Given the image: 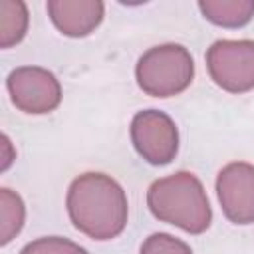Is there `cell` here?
Returning <instances> with one entry per match:
<instances>
[{"mask_svg": "<svg viewBox=\"0 0 254 254\" xmlns=\"http://www.w3.org/2000/svg\"><path fill=\"white\" fill-rule=\"evenodd\" d=\"M131 141L137 153L151 165H167L179 151L177 125L159 109H145L133 117Z\"/></svg>", "mask_w": 254, "mask_h": 254, "instance_id": "cell-6", "label": "cell"}, {"mask_svg": "<svg viewBox=\"0 0 254 254\" xmlns=\"http://www.w3.org/2000/svg\"><path fill=\"white\" fill-rule=\"evenodd\" d=\"M46 10L52 24L69 38L89 36L103 20V2L99 0H50Z\"/></svg>", "mask_w": 254, "mask_h": 254, "instance_id": "cell-8", "label": "cell"}, {"mask_svg": "<svg viewBox=\"0 0 254 254\" xmlns=\"http://www.w3.org/2000/svg\"><path fill=\"white\" fill-rule=\"evenodd\" d=\"M28 8L22 0H0V46L12 48L28 32Z\"/></svg>", "mask_w": 254, "mask_h": 254, "instance_id": "cell-10", "label": "cell"}, {"mask_svg": "<svg viewBox=\"0 0 254 254\" xmlns=\"http://www.w3.org/2000/svg\"><path fill=\"white\" fill-rule=\"evenodd\" d=\"M20 254H89L83 246L62 238V236H42L28 242Z\"/></svg>", "mask_w": 254, "mask_h": 254, "instance_id": "cell-12", "label": "cell"}, {"mask_svg": "<svg viewBox=\"0 0 254 254\" xmlns=\"http://www.w3.org/2000/svg\"><path fill=\"white\" fill-rule=\"evenodd\" d=\"M6 87L12 103L24 113H50L62 101V85L58 77L38 65H24L10 71Z\"/></svg>", "mask_w": 254, "mask_h": 254, "instance_id": "cell-5", "label": "cell"}, {"mask_svg": "<svg viewBox=\"0 0 254 254\" xmlns=\"http://www.w3.org/2000/svg\"><path fill=\"white\" fill-rule=\"evenodd\" d=\"M26 206L18 192L10 189H0V242L8 244L24 226Z\"/></svg>", "mask_w": 254, "mask_h": 254, "instance_id": "cell-11", "label": "cell"}, {"mask_svg": "<svg viewBox=\"0 0 254 254\" xmlns=\"http://www.w3.org/2000/svg\"><path fill=\"white\" fill-rule=\"evenodd\" d=\"M202 16L222 28H240L254 16V0H200Z\"/></svg>", "mask_w": 254, "mask_h": 254, "instance_id": "cell-9", "label": "cell"}, {"mask_svg": "<svg viewBox=\"0 0 254 254\" xmlns=\"http://www.w3.org/2000/svg\"><path fill=\"white\" fill-rule=\"evenodd\" d=\"M65 204L73 226L93 240H111L127 224L129 204L125 190L103 173H83L73 179Z\"/></svg>", "mask_w": 254, "mask_h": 254, "instance_id": "cell-1", "label": "cell"}, {"mask_svg": "<svg viewBox=\"0 0 254 254\" xmlns=\"http://www.w3.org/2000/svg\"><path fill=\"white\" fill-rule=\"evenodd\" d=\"M216 194L224 216L234 224L254 222V165L234 161L216 177Z\"/></svg>", "mask_w": 254, "mask_h": 254, "instance_id": "cell-7", "label": "cell"}, {"mask_svg": "<svg viewBox=\"0 0 254 254\" xmlns=\"http://www.w3.org/2000/svg\"><path fill=\"white\" fill-rule=\"evenodd\" d=\"M139 87L153 97H173L185 91L194 77V60L181 44L149 48L137 62Z\"/></svg>", "mask_w": 254, "mask_h": 254, "instance_id": "cell-3", "label": "cell"}, {"mask_svg": "<svg viewBox=\"0 0 254 254\" xmlns=\"http://www.w3.org/2000/svg\"><path fill=\"white\" fill-rule=\"evenodd\" d=\"M147 206L161 222L200 234L210 226L212 210L206 190L196 175L179 171L157 179L147 190Z\"/></svg>", "mask_w": 254, "mask_h": 254, "instance_id": "cell-2", "label": "cell"}, {"mask_svg": "<svg viewBox=\"0 0 254 254\" xmlns=\"http://www.w3.org/2000/svg\"><path fill=\"white\" fill-rule=\"evenodd\" d=\"M210 79L228 93L254 89V42L216 40L206 52Z\"/></svg>", "mask_w": 254, "mask_h": 254, "instance_id": "cell-4", "label": "cell"}, {"mask_svg": "<svg viewBox=\"0 0 254 254\" xmlns=\"http://www.w3.org/2000/svg\"><path fill=\"white\" fill-rule=\"evenodd\" d=\"M139 254H192V250L187 242L173 234L155 232L149 238H145Z\"/></svg>", "mask_w": 254, "mask_h": 254, "instance_id": "cell-13", "label": "cell"}, {"mask_svg": "<svg viewBox=\"0 0 254 254\" xmlns=\"http://www.w3.org/2000/svg\"><path fill=\"white\" fill-rule=\"evenodd\" d=\"M14 159H16V155L12 153V143H10L8 135H2V165H0V169L6 171Z\"/></svg>", "mask_w": 254, "mask_h": 254, "instance_id": "cell-14", "label": "cell"}]
</instances>
